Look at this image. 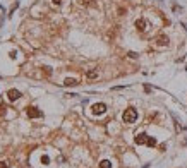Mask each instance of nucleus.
Instances as JSON below:
<instances>
[{
	"mask_svg": "<svg viewBox=\"0 0 187 168\" xmlns=\"http://www.w3.org/2000/svg\"><path fill=\"white\" fill-rule=\"evenodd\" d=\"M5 112H7V106L0 103V117H4V115H5Z\"/></svg>",
	"mask_w": 187,
	"mask_h": 168,
	"instance_id": "nucleus-11",
	"label": "nucleus"
},
{
	"mask_svg": "<svg viewBox=\"0 0 187 168\" xmlns=\"http://www.w3.org/2000/svg\"><path fill=\"white\" fill-rule=\"evenodd\" d=\"M91 112H93V115H101V113L106 112V105L105 103H96V105H93Z\"/></svg>",
	"mask_w": 187,
	"mask_h": 168,
	"instance_id": "nucleus-2",
	"label": "nucleus"
},
{
	"mask_svg": "<svg viewBox=\"0 0 187 168\" xmlns=\"http://www.w3.org/2000/svg\"><path fill=\"white\" fill-rule=\"evenodd\" d=\"M76 84H77V81L76 79H70V77L64 81V86H76Z\"/></svg>",
	"mask_w": 187,
	"mask_h": 168,
	"instance_id": "nucleus-8",
	"label": "nucleus"
},
{
	"mask_svg": "<svg viewBox=\"0 0 187 168\" xmlns=\"http://www.w3.org/2000/svg\"><path fill=\"white\" fill-rule=\"evenodd\" d=\"M129 57H131V58H136V57H137V53H134V52H129Z\"/></svg>",
	"mask_w": 187,
	"mask_h": 168,
	"instance_id": "nucleus-15",
	"label": "nucleus"
},
{
	"mask_svg": "<svg viewBox=\"0 0 187 168\" xmlns=\"http://www.w3.org/2000/svg\"><path fill=\"white\" fill-rule=\"evenodd\" d=\"M86 76L89 77V79H95V77L98 76V72H96V70H89V72H88V74H86Z\"/></svg>",
	"mask_w": 187,
	"mask_h": 168,
	"instance_id": "nucleus-10",
	"label": "nucleus"
},
{
	"mask_svg": "<svg viewBox=\"0 0 187 168\" xmlns=\"http://www.w3.org/2000/svg\"><path fill=\"white\" fill-rule=\"evenodd\" d=\"M122 119H124L125 124H134L136 120H137V112L134 110V108H127L122 115Z\"/></svg>",
	"mask_w": 187,
	"mask_h": 168,
	"instance_id": "nucleus-1",
	"label": "nucleus"
},
{
	"mask_svg": "<svg viewBox=\"0 0 187 168\" xmlns=\"http://www.w3.org/2000/svg\"><path fill=\"white\" fill-rule=\"evenodd\" d=\"M0 168H9L7 163H4V161H0Z\"/></svg>",
	"mask_w": 187,
	"mask_h": 168,
	"instance_id": "nucleus-16",
	"label": "nucleus"
},
{
	"mask_svg": "<svg viewBox=\"0 0 187 168\" xmlns=\"http://www.w3.org/2000/svg\"><path fill=\"white\" fill-rule=\"evenodd\" d=\"M7 96H9V99H10V101H16V99L21 98V93L17 91V89H10V91L7 93Z\"/></svg>",
	"mask_w": 187,
	"mask_h": 168,
	"instance_id": "nucleus-4",
	"label": "nucleus"
},
{
	"mask_svg": "<svg viewBox=\"0 0 187 168\" xmlns=\"http://www.w3.org/2000/svg\"><path fill=\"white\" fill-rule=\"evenodd\" d=\"M41 163H43V165H48V163H50V158H48V156H43V158H41Z\"/></svg>",
	"mask_w": 187,
	"mask_h": 168,
	"instance_id": "nucleus-14",
	"label": "nucleus"
},
{
	"mask_svg": "<svg viewBox=\"0 0 187 168\" xmlns=\"http://www.w3.org/2000/svg\"><path fill=\"white\" fill-rule=\"evenodd\" d=\"M79 4H81V5H91L93 2H91V0H79Z\"/></svg>",
	"mask_w": 187,
	"mask_h": 168,
	"instance_id": "nucleus-13",
	"label": "nucleus"
},
{
	"mask_svg": "<svg viewBox=\"0 0 187 168\" xmlns=\"http://www.w3.org/2000/svg\"><path fill=\"white\" fill-rule=\"evenodd\" d=\"M148 139H149V137H148L146 134H137V136H136V144H148Z\"/></svg>",
	"mask_w": 187,
	"mask_h": 168,
	"instance_id": "nucleus-5",
	"label": "nucleus"
},
{
	"mask_svg": "<svg viewBox=\"0 0 187 168\" xmlns=\"http://www.w3.org/2000/svg\"><path fill=\"white\" fill-rule=\"evenodd\" d=\"M154 41L158 43V45H166V43H168V38H166V36H158V38H156V40H154Z\"/></svg>",
	"mask_w": 187,
	"mask_h": 168,
	"instance_id": "nucleus-7",
	"label": "nucleus"
},
{
	"mask_svg": "<svg viewBox=\"0 0 187 168\" xmlns=\"http://www.w3.org/2000/svg\"><path fill=\"white\" fill-rule=\"evenodd\" d=\"M148 146H156V139H154V137H149V139H148Z\"/></svg>",
	"mask_w": 187,
	"mask_h": 168,
	"instance_id": "nucleus-12",
	"label": "nucleus"
},
{
	"mask_svg": "<svg viewBox=\"0 0 187 168\" xmlns=\"http://www.w3.org/2000/svg\"><path fill=\"white\" fill-rule=\"evenodd\" d=\"M136 28H137V31H144L146 29V21L144 19H137V21H136Z\"/></svg>",
	"mask_w": 187,
	"mask_h": 168,
	"instance_id": "nucleus-6",
	"label": "nucleus"
},
{
	"mask_svg": "<svg viewBox=\"0 0 187 168\" xmlns=\"http://www.w3.org/2000/svg\"><path fill=\"white\" fill-rule=\"evenodd\" d=\"M28 117L29 119H40V117H43V112H40L38 108H35V106H31V108H28Z\"/></svg>",
	"mask_w": 187,
	"mask_h": 168,
	"instance_id": "nucleus-3",
	"label": "nucleus"
},
{
	"mask_svg": "<svg viewBox=\"0 0 187 168\" xmlns=\"http://www.w3.org/2000/svg\"><path fill=\"white\" fill-rule=\"evenodd\" d=\"M100 168H112V163L108 160H103L101 163H100Z\"/></svg>",
	"mask_w": 187,
	"mask_h": 168,
	"instance_id": "nucleus-9",
	"label": "nucleus"
},
{
	"mask_svg": "<svg viewBox=\"0 0 187 168\" xmlns=\"http://www.w3.org/2000/svg\"><path fill=\"white\" fill-rule=\"evenodd\" d=\"M53 4H62V0H53Z\"/></svg>",
	"mask_w": 187,
	"mask_h": 168,
	"instance_id": "nucleus-17",
	"label": "nucleus"
}]
</instances>
